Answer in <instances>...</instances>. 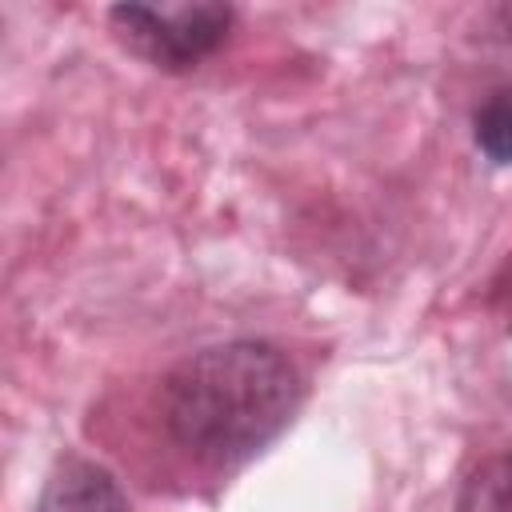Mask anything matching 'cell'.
<instances>
[{
  "mask_svg": "<svg viewBox=\"0 0 512 512\" xmlns=\"http://www.w3.org/2000/svg\"><path fill=\"white\" fill-rule=\"evenodd\" d=\"M300 396V372L276 344L228 340L168 372L160 388V416L184 452L204 464L232 468L288 428Z\"/></svg>",
  "mask_w": 512,
  "mask_h": 512,
  "instance_id": "cell-1",
  "label": "cell"
},
{
  "mask_svg": "<svg viewBox=\"0 0 512 512\" xmlns=\"http://www.w3.org/2000/svg\"><path fill=\"white\" fill-rule=\"evenodd\" d=\"M456 512H512V448L484 456L464 476Z\"/></svg>",
  "mask_w": 512,
  "mask_h": 512,
  "instance_id": "cell-4",
  "label": "cell"
},
{
  "mask_svg": "<svg viewBox=\"0 0 512 512\" xmlns=\"http://www.w3.org/2000/svg\"><path fill=\"white\" fill-rule=\"evenodd\" d=\"M472 136L492 164H512V84L484 96L472 116Z\"/></svg>",
  "mask_w": 512,
  "mask_h": 512,
  "instance_id": "cell-5",
  "label": "cell"
},
{
  "mask_svg": "<svg viewBox=\"0 0 512 512\" xmlns=\"http://www.w3.org/2000/svg\"><path fill=\"white\" fill-rule=\"evenodd\" d=\"M32 512H132L120 480L84 456H64L48 472Z\"/></svg>",
  "mask_w": 512,
  "mask_h": 512,
  "instance_id": "cell-3",
  "label": "cell"
},
{
  "mask_svg": "<svg viewBox=\"0 0 512 512\" xmlns=\"http://www.w3.org/2000/svg\"><path fill=\"white\" fill-rule=\"evenodd\" d=\"M108 20L152 68L188 72L228 40L236 12L228 4H116Z\"/></svg>",
  "mask_w": 512,
  "mask_h": 512,
  "instance_id": "cell-2",
  "label": "cell"
}]
</instances>
